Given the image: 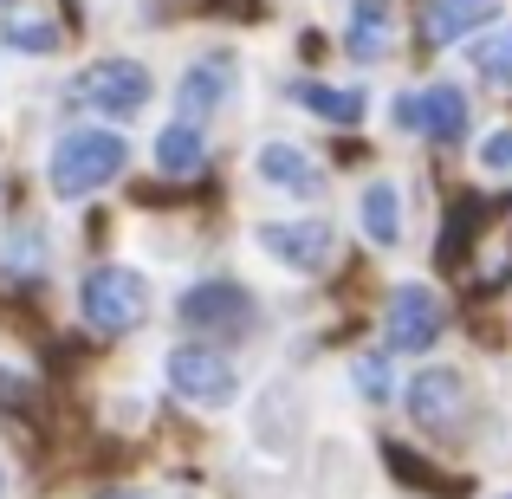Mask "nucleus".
Instances as JSON below:
<instances>
[{
  "instance_id": "obj_19",
  "label": "nucleus",
  "mask_w": 512,
  "mask_h": 499,
  "mask_svg": "<svg viewBox=\"0 0 512 499\" xmlns=\"http://www.w3.org/2000/svg\"><path fill=\"white\" fill-rule=\"evenodd\" d=\"M350 376H357V396H370V402L389 396V363L383 357H357V370H350Z\"/></svg>"
},
{
  "instance_id": "obj_10",
  "label": "nucleus",
  "mask_w": 512,
  "mask_h": 499,
  "mask_svg": "<svg viewBox=\"0 0 512 499\" xmlns=\"http://www.w3.org/2000/svg\"><path fill=\"white\" fill-rule=\"evenodd\" d=\"M234 78H240V72H234V59H227V52H214V59H195V65L182 72V85H175V111L201 124L208 111H221V104L234 98Z\"/></svg>"
},
{
  "instance_id": "obj_6",
  "label": "nucleus",
  "mask_w": 512,
  "mask_h": 499,
  "mask_svg": "<svg viewBox=\"0 0 512 499\" xmlns=\"http://www.w3.org/2000/svg\"><path fill=\"white\" fill-rule=\"evenodd\" d=\"M467 91L461 85H428V91H409L396 98V124L402 130H422L428 143H461L467 137Z\"/></svg>"
},
{
  "instance_id": "obj_3",
  "label": "nucleus",
  "mask_w": 512,
  "mask_h": 499,
  "mask_svg": "<svg viewBox=\"0 0 512 499\" xmlns=\"http://www.w3.org/2000/svg\"><path fill=\"white\" fill-rule=\"evenodd\" d=\"M402 402H409V422L422 428V435L448 441V435H461V422H467V376L448 370V363H428V370L409 376V396Z\"/></svg>"
},
{
  "instance_id": "obj_13",
  "label": "nucleus",
  "mask_w": 512,
  "mask_h": 499,
  "mask_svg": "<svg viewBox=\"0 0 512 499\" xmlns=\"http://www.w3.org/2000/svg\"><path fill=\"white\" fill-rule=\"evenodd\" d=\"M253 169H260V182L286 188V195H318V169L299 143H260V150H253Z\"/></svg>"
},
{
  "instance_id": "obj_5",
  "label": "nucleus",
  "mask_w": 512,
  "mask_h": 499,
  "mask_svg": "<svg viewBox=\"0 0 512 499\" xmlns=\"http://www.w3.org/2000/svg\"><path fill=\"white\" fill-rule=\"evenodd\" d=\"M182 325L195 331H214V337H247L260 325V305H253V292L240 286V279H201V286L182 292Z\"/></svg>"
},
{
  "instance_id": "obj_4",
  "label": "nucleus",
  "mask_w": 512,
  "mask_h": 499,
  "mask_svg": "<svg viewBox=\"0 0 512 499\" xmlns=\"http://www.w3.org/2000/svg\"><path fill=\"white\" fill-rule=\"evenodd\" d=\"M163 370H169V389L182 402H195V409H227V402L240 396L234 363H227L221 350H208V344H175Z\"/></svg>"
},
{
  "instance_id": "obj_17",
  "label": "nucleus",
  "mask_w": 512,
  "mask_h": 499,
  "mask_svg": "<svg viewBox=\"0 0 512 499\" xmlns=\"http://www.w3.org/2000/svg\"><path fill=\"white\" fill-rule=\"evenodd\" d=\"M0 46L52 52V46H59V26H52V13H7V20H0Z\"/></svg>"
},
{
  "instance_id": "obj_16",
  "label": "nucleus",
  "mask_w": 512,
  "mask_h": 499,
  "mask_svg": "<svg viewBox=\"0 0 512 499\" xmlns=\"http://www.w3.org/2000/svg\"><path fill=\"white\" fill-rule=\"evenodd\" d=\"M299 104L312 117H325V124H363V91H338V85H312V78H305Z\"/></svg>"
},
{
  "instance_id": "obj_14",
  "label": "nucleus",
  "mask_w": 512,
  "mask_h": 499,
  "mask_svg": "<svg viewBox=\"0 0 512 499\" xmlns=\"http://www.w3.org/2000/svg\"><path fill=\"white\" fill-rule=\"evenodd\" d=\"M208 163V137H201L195 117H175V124L156 130V169L163 175H195Z\"/></svg>"
},
{
  "instance_id": "obj_22",
  "label": "nucleus",
  "mask_w": 512,
  "mask_h": 499,
  "mask_svg": "<svg viewBox=\"0 0 512 499\" xmlns=\"http://www.w3.org/2000/svg\"><path fill=\"white\" fill-rule=\"evenodd\" d=\"M0 487H7V480H0Z\"/></svg>"
},
{
  "instance_id": "obj_7",
  "label": "nucleus",
  "mask_w": 512,
  "mask_h": 499,
  "mask_svg": "<svg viewBox=\"0 0 512 499\" xmlns=\"http://www.w3.org/2000/svg\"><path fill=\"white\" fill-rule=\"evenodd\" d=\"M78 104H91V111H104V117H130V111L150 104V72H143L137 59H98L78 78Z\"/></svg>"
},
{
  "instance_id": "obj_20",
  "label": "nucleus",
  "mask_w": 512,
  "mask_h": 499,
  "mask_svg": "<svg viewBox=\"0 0 512 499\" xmlns=\"http://www.w3.org/2000/svg\"><path fill=\"white\" fill-rule=\"evenodd\" d=\"M480 163H487L493 175H512V130H493V137L480 143Z\"/></svg>"
},
{
  "instance_id": "obj_12",
  "label": "nucleus",
  "mask_w": 512,
  "mask_h": 499,
  "mask_svg": "<svg viewBox=\"0 0 512 499\" xmlns=\"http://www.w3.org/2000/svg\"><path fill=\"white\" fill-rule=\"evenodd\" d=\"M493 13H500V0H428L422 39H428V46H461V39L480 33Z\"/></svg>"
},
{
  "instance_id": "obj_15",
  "label": "nucleus",
  "mask_w": 512,
  "mask_h": 499,
  "mask_svg": "<svg viewBox=\"0 0 512 499\" xmlns=\"http://www.w3.org/2000/svg\"><path fill=\"white\" fill-rule=\"evenodd\" d=\"M357 221H363V234H370L376 247H396L402 240V195H396V182H363Z\"/></svg>"
},
{
  "instance_id": "obj_9",
  "label": "nucleus",
  "mask_w": 512,
  "mask_h": 499,
  "mask_svg": "<svg viewBox=\"0 0 512 499\" xmlns=\"http://www.w3.org/2000/svg\"><path fill=\"white\" fill-rule=\"evenodd\" d=\"M253 240H260V253L279 260L286 273H318V266L331 260V247H338L331 221H266V227H253Z\"/></svg>"
},
{
  "instance_id": "obj_2",
  "label": "nucleus",
  "mask_w": 512,
  "mask_h": 499,
  "mask_svg": "<svg viewBox=\"0 0 512 499\" xmlns=\"http://www.w3.org/2000/svg\"><path fill=\"white\" fill-rule=\"evenodd\" d=\"M78 312H85V325L98 337H124L150 318V286H143L137 266H117V260L91 266L85 286H78Z\"/></svg>"
},
{
  "instance_id": "obj_21",
  "label": "nucleus",
  "mask_w": 512,
  "mask_h": 499,
  "mask_svg": "<svg viewBox=\"0 0 512 499\" xmlns=\"http://www.w3.org/2000/svg\"><path fill=\"white\" fill-rule=\"evenodd\" d=\"M104 499H150V493H104Z\"/></svg>"
},
{
  "instance_id": "obj_18",
  "label": "nucleus",
  "mask_w": 512,
  "mask_h": 499,
  "mask_svg": "<svg viewBox=\"0 0 512 499\" xmlns=\"http://www.w3.org/2000/svg\"><path fill=\"white\" fill-rule=\"evenodd\" d=\"M474 65H480V78H493V85L512 91V26H506V33H493V39H480Z\"/></svg>"
},
{
  "instance_id": "obj_1",
  "label": "nucleus",
  "mask_w": 512,
  "mask_h": 499,
  "mask_svg": "<svg viewBox=\"0 0 512 499\" xmlns=\"http://www.w3.org/2000/svg\"><path fill=\"white\" fill-rule=\"evenodd\" d=\"M130 169V143L117 130H65L46 156V188L59 201H85Z\"/></svg>"
},
{
  "instance_id": "obj_8",
  "label": "nucleus",
  "mask_w": 512,
  "mask_h": 499,
  "mask_svg": "<svg viewBox=\"0 0 512 499\" xmlns=\"http://www.w3.org/2000/svg\"><path fill=\"white\" fill-rule=\"evenodd\" d=\"M383 331H389V350H409V357H422V350L441 344V299L428 286H396L389 292V312H383Z\"/></svg>"
},
{
  "instance_id": "obj_11",
  "label": "nucleus",
  "mask_w": 512,
  "mask_h": 499,
  "mask_svg": "<svg viewBox=\"0 0 512 499\" xmlns=\"http://www.w3.org/2000/svg\"><path fill=\"white\" fill-rule=\"evenodd\" d=\"M344 46H350V59H363V65L389 59V52H396V7H389V0H350Z\"/></svg>"
}]
</instances>
